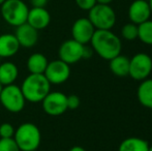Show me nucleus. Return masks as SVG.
<instances>
[{
  "label": "nucleus",
  "mask_w": 152,
  "mask_h": 151,
  "mask_svg": "<svg viewBox=\"0 0 152 151\" xmlns=\"http://www.w3.org/2000/svg\"><path fill=\"white\" fill-rule=\"evenodd\" d=\"M89 44L94 53L106 60L121 54V39L111 30H95Z\"/></svg>",
  "instance_id": "obj_1"
},
{
  "label": "nucleus",
  "mask_w": 152,
  "mask_h": 151,
  "mask_svg": "<svg viewBox=\"0 0 152 151\" xmlns=\"http://www.w3.org/2000/svg\"><path fill=\"white\" fill-rule=\"evenodd\" d=\"M20 87L26 101L29 103H42L51 91V84L44 74H29Z\"/></svg>",
  "instance_id": "obj_2"
},
{
  "label": "nucleus",
  "mask_w": 152,
  "mask_h": 151,
  "mask_svg": "<svg viewBox=\"0 0 152 151\" xmlns=\"http://www.w3.org/2000/svg\"><path fill=\"white\" fill-rule=\"evenodd\" d=\"M14 140L21 151L37 150L42 142V133L37 125L32 122H24L16 129Z\"/></svg>",
  "instance_id": "obj_3"
},
{
  "label": "nucleus",
  "mask_w": 152,
  "mask_h": 151,
  "mask_svg": "<svg viewBox=\"0 0 152 151\" xmlns=\"http://www.w3.org/2000/svg\"><path fill=\"white\" fill-rule=\"evenodd\" d=\"M29 7L23 0H5L1 5V16L8 25L18 27L27 22Z\"/></svg>",
  "instance_id": "obj_4"
},
{
  "label": "nucleus",
  "mask_w": 152,
  "mask_h": 151,
  "mask_svg": "<svg viewBox=\"0 0 152 151\" xmlns=\"http://www.w3.org/2000/svg\"><path fill=\"white\" fill-rule=\"evenodd\" d=\"M88 19L96 30H111L116 24V12L110 4L96 3L88 10Z\"/></svg>",
  "instance_id": "obj_5"
},
{
  "label": "nucleus",
  "mask_w": 152,
  "mask_h": 151,
  "mask_svg": "<svg viewBox=\"0 0 152 151\" xmlns=\"http://www.w3.org/2000/svg\"><path fill=\"white\" fill-rule=\"evenodd\" d=\"M0 103L6 111L10 113H20L26 104L21 87L16 84L2 86L0 92Z\"/></svg>",
  "instance_id": "obj_6"
},
{
  "label": "nucleus",
  "mask_w": 152,
  "mask_h": 151,
  "mask_svg": "<svg viewBox=\"0 0 152 151\" xmlns=\"http://www.w3.org/2000/svg\"><path fill=\"white\" fill-rule=\"evenodd\" d=\"M152 71V58L146 53H138L129 59L128 76L136 81H143Z\"/></svg>",
  "instance_id": "obj_7"
},
{
  "label": "nucleus",
  "mask_w": 152,
  "mask_h": 151,
  "mask_svg": "<svg viewBox=\"0 0 152 151\" xmlns=\"http://www.w3.org/2000/svg\"><path fill=\"white\" fill-rule=\"evenodd\" d=\"M45 113L50 116H60L67 111V95L60 91H50L42 101Z\"/></svg>",
  "instance_id": "obj_8"
},
{
  "label": "nucleus",
  "mask_w": 152,
  "mask_h": 151,
  "mask_svg": "<svg viewBox=\"0 0 152 151\" xmlns=\"http://www.w3.org/2000/svg\"><path fill=\"white\" fill-rule=\"evenodd\" d=\"M85 44H80L77 40L67 39L63 42L59 47L58 56L59 59L67 64H75L83 59V51Z\"/></svg>",
  "instance_id": "obj_9"
},
{
  "label": "nucleus",
  "mask_w": 152,
  "mask_h": 151,
  "mask_svg": "<svg viewBox=\"0 0 152 151\" xmlns=\"http://www.w3.org/2000/svg\"><path fill=\"white\" fill-rule=\"evenodd\" d=\"M47 80L50 84L59 85L66 82L70 76V67L69 64L63 62L60 59H56L48 63L46 71L44 73Z\"/></svg>",
  "instance_id": "obj_10"
},
{
  "label": "nucleus",
  "mask_w": 152,
  "mask_h": 151,
  "mask_svg": "<svg viewBox=\"0 0 152 151\" xmlns=\"http://www.w3.org/2000/svg\"><path fill=\"white\" fill-rule=\"evenodd\" d=\"M95 30L96 29L94 28L88 18H80L75 21L72 26V39L77 40L82 44H87L90 42Z\"/></svg>",
  "instance_id": "obj_11"
},
{
  "label": "nucleus",
  "mask_w": 152,
  "mask_h": 151,
  "mask_svg": "<svg viewBox=\"0 0 152 151\" xmlns=\"http://www.w3.org/2000/svg\"><path fill=\"white\" fill-rule=\"evenodd\" d=\"M152 12L148 0H134L128 7V18L134 24L140 25L149 20Z\"/></svg>",
  "instance_id": "obj_12"
},
{
  "label": "nucleus",
  "mask_w": 152,
  "mask_h": 151,
  "mask_svg": "<svg viewBox=\"0 0 152 151\" xmlns=\"http://www.w3.org/2000/svg\"><path fill=\"white\" fill-rule=\"evenodd\" d=\"M14 34L18 39L20 47H22V48L30 49L37 44L38 30L33 28L27 22L16 27V31Z\"/></svg>",
  "instance_id": "obj_13"
},
{
  "label": "nucleus",
  "mask_w": 152,
  "mask_h": 151,
  "mask_svg": "<svg viewBox=\"0 0 152 151\" xmlns=\"http://www.w3.org/2000/svg\"><path fill=\"white\" fill-rule=\"evenodd\" d=\"M27 23L36 30H42L50 25L51 15L46 7H32L28 12Z\"/></svg>",
  "instance_id": "obj_14"
},
{
  "label": "nucleus",
  "mask_w": 152,
  "mask_h": 151,
  "mask_svg": "<svg viewBox=\"0 0 152 151\" xmlns=\"http://www.w3.org/2000/svg\"><path fill=\"white\" fill-rule=\"evenodd\" d=\"M20 44L12 33H3L0 35V58H10L20 50Z\"/></svg>",
  "instance_id": "obj_15"
},
{
  "label": "nucleus",
  "mask_w": 152,
  "mask_h": 151,
  "mask_svg": "<svg viewBox=\"0 0 152 151\" xmlns=\"http://www.w3.org/2000/svg\"><path fill=\"white\" fill-rule=\"evenodd\" d=\"M19 77V69L14 62L5 61L0 64V84L2 86L15 84Z\"/></svg>",
  "instance_id": "obj_16"
},
{
  "label": "nucleus",
  "mask_w": 152,
  "mask_h": 151,
  "mask_svg": "<svg viewBox=\"0 0 152 151\" xmlns=\"http://www.w3.org/2000/svg\"><path fill=\"white\" fill-rule=\"evenodd\" d=\"M109 67L112 74L117 77H126L129 71V58L124 55H117L116 57L109 60Z\"/></svg>",
  "instance_id": "obj_17"
},
{
  "label": "nucleus",
  "mask_w": 152,
  "mask_h": 151,
  "mask_svg": "<svg viewBox=\"0 0 152 151\" xmlns=\"http://www.w3.org/2000/svg\"><path fill=\"white\" fill-rule=\"evenodd\" d=\"M137 97L143 107L152 109V79L147 78L141 81L137 90Z\"/></svg>",
  "instance_id": "obj_18"
},
{
  "label": "nucleus",
  "mask_w": 152,
  "mask_h": 151,
  "mask_svg": "<svg viewBox=\"0 0 152 151\" xmlns=\"http://www.w3.org/2000/svg\"><path fill=\"white\" fill-rule=\"evenodd\" d=\"M48 59L42 53H33L27 59V69L30 74L42 75L48 66Z\"/></svg>",
  "instance_id": "obj_19"
},
{
  "label": "nucleus",
  "mask_w": 152,
  "mask_h": 151,
  "mask_svg": "<svg viewBox=\"0 0 152 151\" xmlns=\"http://www.w3.org/2000/svg\"><path fill=\"white\" fill-rule=\"evenodd\" d=\"M149 144L146 140L138 137H129L120 143L118 151H148Z\"/></svg>",
  "instance_id": "obj_20"
},
{
  "label": "nucleus",
  "mask_w": 152,
  "mask_h": 151,
  "mask_svg": "<svg viewBox=\"0 0 152 151\" xmlns=\"http://www.w3.org/2000/svg\"><path fill=\"white\" fill-rule=\"evenodd\" d=\"M138 38L145 44L152 46V20H147L138 25Z\"/></svg>",
  "instance_id": "obj_21"
},
{
  "label": "nucleus",
  "mask_w": 152,
  "mask_h": 151,
  "mask_svg": "<svg viewBox=\"0 0 152 151\" xmlns=\"http://www.w3.org/2000/svg\"><path fill=\"white\" fill-rule=\"evenodd\" d=\"M121 35L126 40H134L138 38V25L134 23H127L121 29Z\"/></svg>",
  "instance_id": "obj_22"
},
{
  "label": "nucleus",
  "mask_w": 152,
  "mask_h": 151,
  "mask_svg": "<svg viewBox=\"0 0 152 151\" xmlns=\"http://www.w3.org/2000/svg\"><path fill=\"white\" fill-rule=\"evenodd\" d=\"M0 151H21L14 138L2 139L0 138Z\"/></svg>",
  "instance_id": "obj_23"
},
{
  "label": "nucleus",
  "mask_w": 152,
  "mask_h": 151,
  "mask_svg": "<svg viewBox=\"0 0 152 151\" xmlns=\"http://www.w3.org/2000/svg\"><path fill=\"white\" fill-rule=\"evenodd\" d=\"M15 131H16V128L10 123L4 122L0 124V138H2V139L14 138Z\"/></svg>",
  "instance_id": "obj_24"
},
{
  "label": "nucleus",
  "mask_w": 152,
  "mask_h": 151,
  "mask_svg": "<svg viewBox=\"0 0 152 151\" xmlns=\"http://www.w3.org/2000/svg\"><path fill=\"white\" fill-rule=\"evenodd\" d=\"M75 2L80 9L87 10V12L96 4V0H75Z\"/></svg>",
  "instance_id": "obj_25"
},
{
  "label": "nucleus",
  "mask_w": 152,
  "mask_h": 151,
  "mask_svg": "<svg viewBox=\"0 0 152 151\" xmlns=\"http://www.w3.org/2000/svg\"><path fill=\"white\" fill-rule=\"evenodd\" d=\"M80 97L76 94L67 95V109L69 110H76L80 107Z\"/></svg>",
  "instance_id": "obj_26"
},
{
  "label": "nucleus",
  "mask_w": 152,
  "mask_h": 151,
  "mask_svg": "<svg viewBox=\"0 0 152 151\" xmlns=\"http://www.w3.org/2000/svg\"><path fill=\"white\" fill-rule=\"evenodd\" d=\"M49 0H30L32 7H46Z\"/></svg>",
  "instance_id": "obj_27"
},
{
  "label": "nucleus",
  "mask_w": 152,
  "mask_h": 151,
  "mask_svg": "<svg viewBox=\"0 0 152 151\" xmlns=\"http://www.w3.org/2000/svg\"><path fill=\"white\" fill-rule=\"evenodd\" d=\"M94 51L91 47H88L87 44L84 46V51H83V59H87V58H90V57L93 55Z\"/></svg>",
  "instance_id": "obj_28"
},
{
  "label": "nucleus",
  "mask_w": 152,
  "mask_h": 151,
  "mask_svg": "<svg viewBox=\"0 0 152 151\" xmlns=\"http://www.w3.org/2000/svg\"><path fill=\"white\" fill-rule=\"evenodd\" d=\"M69 151H86V150L83 147H81V146H74V147L70 148Z\"/></svg>",
  "instance_id": "obj_29"
},
{
  "label": "nucleus",
  "mask_w": 152,
  "mask_h": 151,
  "mask_svg": "<svg viewBox=\"0 0 152 151\" xmlns=\"http://www.w3.org/2000/svg\"><path fill=\"white\" fill-rule=\"evenodd\" d=\"M111 2H113V0H96V3L100 4H111Z\"/></svg>",
  "instance_id": "obj_30"
},
{
  "label": "nucleus",
  "mask_w": 152,
  "mask_h": 151,
  "mask_svg": "<svg viewBox=\"0 0 152 151\" xmlns=\"http://www.w3.org/2000/svg\"><path fill=\"white\" fill-rule=\"evenodd\" d=\"M148 3H149V6H150L151 12H152V0H148Z\"/></svg>",
  "instance_id": "obj_31"
},
{
  "label": "nucleus",
  "mask_w": 152,
  "mask_h": 151,
  "mask_svg": "<svg viewBox=\"0 0 152 151\" xmlns=\"http://www.w3.org/2000/svg\"><path fill=\"white\" fill-rule=\"evenodd\" d=\"M4 1H5V0H0V6L2 5V3H3Z\"/></svg>",
  "instance_id": "obj_32"
},
{
  "label": "nucleus",
  "mask_w": 152,
  "mask_h": 151,
  "mask_svg": "<svg viewBox=\"0 0 152 151\" xmlns=\"http://www.w3.org/2000/svg\"><path fill=\"white\" fill-rule=\"evenodd\" d=\"M148 151H152V146H149V149Z\"/></svg>",
  "instance_id": "obj_33"
},
{
  "label": "nucleus",
  "mask_w": 152,
  "mask_h": 151,
  "mask_svg": "<svg viewBox=\"0 0 152 151\" xmlns=\"http://www.w3.org/2000/svg\"><path fill=\"white\" fill-rule=\"evenodd\" d=\"M1 89H2V85L0 84V92H1Z\"/></svg>",
  "instance_id": "obj_34"
},
{
  "label": "nucleus",
  "mask_w": 152,
  "mask_h": 151,
  "mask_svg": "<svg viewBox=\"0 0 152 151\" xmlns=\"http://www.w3.org/2000/svg\"><path fill=\"white\" fill-rule=\"evenodd\" d=\"M151 114H152V109H151Z\"/></svg>",
  "instance_id": "obj_35"
},
{
  "label": "nucleus",
  "mask_w": 152,
  "mask_h": 151,
  "mask_svg": "<svg viewBox=\"0 0 152 151\" xmlns=\"http://www.w3.org/2000/svg\"><path fill=\"white\" fill-rule=\"evenodd\" d=\"M33 151H37V150H33Z\"/></svg>",
  "instance_id": "obj_36"
},
{
  "label": "nucleus",
  "mask_w": 152,
  "mask_h": 151,
  "mask_svg": "<svg viewBox=\"0 0 152 151\" xmlns=\"http://www.w3.org/2000/svg\"><path fill=\"white\" fill-rule=\"evenodd\" d=\"M151 58H152V57H151Z\"/></svg>",
  "instance_id": "obj_37"
}]
</instances>
